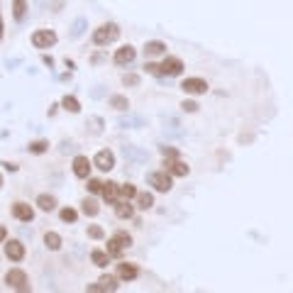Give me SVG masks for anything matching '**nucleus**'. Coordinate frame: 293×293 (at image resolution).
<instances>
[{"label": "nucleus", "instance_id": "f257e3e1", "mask_svg": "<svg viewBox=\"0 0 293 293\" xmlns=\"http://www.w3.org/2000/svg\"><path fill=\"white\" fill-rule=\"evenodd\" d=\"M117 37H120V27L112 25V22H108V25H100L93 32V44L95 47H105V44H112Z\"/></svg>", "mask_w": 293, "mask_h": 293}, {"label": "nucleus", "instance_id": "f03ea898", "mask_svg": "<svg viewBox=\"0 0 293 293\" xmlns=\"http://www.w3.org/2000/svg\"><path fill=\"white\" fill-rule=\"evenodd\" d=\"M5 283L8 288H15V291H30V278L22 269H10L5 274Z\"/></svg>", "mask_w": 293, "mask_h": 293}, {"label": "nucleus", "instance_id": "7ed1b4c3", "mask_svg": "<svg viewBox=\"0 0 293 293\" xmlns=\"http://www.w3.org/2000/svg\"><path fill=\"white\" fill-rule=\"evenodd\" d=\"M56 32L54 30H37V32H32V47L35 49H49V47H54L56 44Z\"/></svg>", "mask_w": 293, "mask_h": 293}, {"label": "nucleus", "instance_id": "20e7f679", "mask_svg": "<svg viewBox=\"0 0 293 293\" xmlns=\"http://www.w3.org/2000/svg\"><path fill=\"white\" fill-rule=\"evenodd\" d=\"M13 218L20 220V222H32L35 220V208L30 203H25V201H18V203H13Z\"/></svg>", "mask_w": 293, "mask_h": 293}, {"label": "nucleus", "instance_id": "39448f33", "mask_svg": "<svg viewBox=\"0 0 293 293\" xmlns=\"http://www.w3.org/2000/svg\"><path fill=\"white\" fill-rule=\"evenodd\" d=\"M146 181H149V186H154V188L162 191V193L171 191V176H169L166 171H154V174L146 176Z\"/></svg>", "mask_w": 293, "mask_h": 293}, {"label": "nucleus", "instance_id": "423d86ee", "mask_svg": "<svg viewBox=\"0 0 293 293\" xmlns=\"http://www.w3.org/2000/svg\"><path fill=\"white\" fill-rule=\"evenodd\" d=\"M25 254H27V249H25V244L20 239H10V242L5 239V256L10 261H22Z\"/></svg>", "mask_w": 293, "mask_h": 293}, {"label": "nucleus", "instance_id": "0eeeda50", "mask_svg": "<svg viewBox=\"0 0 293 293\" xmlns=\"http://www.w3.org/2000/svg\"><path fill=\"white\" fill-rule=\"evenodd\" d=\"M93 164H95V169H100V171H110V169L115 166V154H112L110 149H100V152L95 154Z\"/></svg>", "mask_w": 293, "mask_h": 293}, {"label": "nucleus", "instance_id": "6e6552de", "mask_svg": "<svg viewBox=\"0 0 293 293\" xmlns=\"http://www.w3.org/2000/svg\"><path fill=\"white\" fill-rule=\"evenodd\" d=\"M91 162H88V157H83V154H78V157H73V176L76 179H88L91 176Z\"/></svg>", "mask_w": 293, "mask_h": 293}, {"label": "nucleus", "instance_id": "1a4fd4ad", "mask_svg": "<svg viewBox=\"0 0 293 293\" xmlns=\"http://www.w3.org/2000/svg\"><path fill=\"white\" fill-rule=\"evenodd\" d=\"M134 56H137V52H134V47H129V44H125V47H120V49L115 52V56H112V61H115L117 66H125V64H132V61H134Z\"/></svg>", "mask_w": 293, "mask_h": 293}, {"label": "nucleus", "instance_id": "9d476101", "mask_svg": "<svg viewBox=\"0 0 293 293\" xmlns=\"http://www.w3.org/2000/svg\"><path fill=\"white\" fill-rule=\"evenodd\" d=\"M181 88L186 91V93H191V95H201V93H205L208 91V83L203 81V78H186L183 83H181Z\"/></svg>", "mask_w": 293, "mask_h": 293}, {"label": "nucleus", "instance_id": "9b49d317", "mask_svg": "<svg viewBox=\"0 0 293 293\" xmlns=\"http://www.w3.org/2000/svg\"><path fill=\"white\" fill-rule=\"evenodd\" d=\"M100 196L105 198V203H108V205H115V203L120 201V186H117L115 181H108V183H103Z\"/></svg>", "mask_w": 293, "mask_h": 293}, {"label": "nucleus", "instance_id": "f8f14e48", "mask_svg": "<svg viewBox=\"0 0 293 293\" xmlns=\"http://www.w3.org/2000/svg\"><path fill=\"white\" fill-rule=\"evenodd\" d=\"M181 69H183V64H181L179 56H166L164 64H162V76H179Z\"/></svg>", "mask_w": 293, "mask_h": 293}, {"label": "nucleus", "instance_id": "ddd939ff", "mask_svg": "<svg viewBox=\"0 0 293 293\" xmlns=\"http://www.w3.org/2000/svg\"><path fill=\"white\" fill-rule=\"evenodd\" d=\"M117 276H120L122 281H134V278L139 276V271H137V266H132V264H117Z\"/></svg>", "mask_w": 293, "mask_h": 293}, {"label": "nucleus", "instance_id": "4468645a", "mask_svg": "<svg viewBox=\"0 0 293 293\" xmlns=\"http://www.w3.org/2000/svg\"><path fill=\"white\" fill-rule=\"evenodd\" d=\"M37 205H39V210L52 213V210L56 208V198H54V196H49V193H42V196H37Z\"/></svg>", "mask_w": 293, "mask_h": 293}, {"label": "nucleus", "instance_id": "2eb2a0df", "mask_svg": "<svg viewBox=\"0 0 293 293\" xmlns=\"http://www.w3.org/2000/svg\"><path fill=\"white\" fill-rule=\"evenodd\" d=\"M132 213H134V210H132V205H129L127 201H117V203H115V215H117L120 220H129Z\"/></svg>", "mask_w": 293, "mask_h": 293}, {"label": "nucleus", "instance_id": "dca6fc26", "mask_svg": "<svg viewBox=\"0 0 293 293\" xmlns=\"http://www.w3.org/2000/svg\"><path fill=\"white\" fill-rule=\"evenodd\" d=\"M44 247L52 249V252L61 249V235L59 232H44Z\"/></svg>", "mask_w": 293, "mask_h": 293}, {"label": "nucleus", "instance_id": "f3484780", "mask_svg": "<svg viewBox=\"0 0 293 293\" xmlns=\"http://www.w3.org/2000/svg\"><path fill=\"white\" fill-rule=\"evenodd\" d=\"M125 159H134V162H146V152H142V149H137V146H132V144H127L125 146Z\"/></svg>", "mask_w": 293, "mask_h": 293}, {"label": "nucleus", "instance_id": "a211bd4d", "mask_svg": "<svg viewBox=\"0 0 293 293\" xmlns=\"http://www.w3.org/2000/svg\"><path fill=\"white\" fill-rule=\"evenodd\" d=\"M91 261L103 269V266L110 264V254H108V252H100V249H93V252H91Z\"/></svg>", "mask_w": 293, "mask_h": 293}, {"label": "nucleus", "instance_id": "6ab92c4d", "mask_svg": "<svg viewBox=\"0 0 293 293\" xmlns=\"http://www.w3.org/2000/svg\"><path fill=\"white\" fill-rule=\"evenodd\" d=\"M134 198H137V208H142V210H149L154 205V196L152 193H137Z\"/></svg>", "mask_w": 293, "mask_h": 293}, {"label": "nucleus", "instance_id": "aec40b11", "mask_svg": "<svg viewBox=\"0 0 293 293\" xmlns=\"http://www.w3.org/2000/svg\"><path fill=\"white\" fill-rule=\"evenodd\" d=\"M164 49H166L164 42H146V44H144V54H146V56H157V54H162Z\"/></svg>", "mask_w": 293, "mask_h": 293}, {"label": "nucleus", "instance_id": "412c9836", "mask_svg": "<svg viewBox=\"0 0 293 293\" xmlns=\"http://www.w3.org/2000/svg\"><path fill=\"white\" fill-rule=\"evenodd\" d=\"M27 13V0H13V18L20 22Z\"/></svg>", "mask_w": 293, "mask_h": 293}, {"label": "nucleus", "instance_id": "4be33fe9", "mask_svg": "<svg viewBox=\"0 0 293 293\" xmlns=\"http://www.w3.org/2000/svg\"><path fill=\"white\" fill-rule=\"evenodd\" d=\"M98 286H100V291H117V278L110 276V274H105V276H100Z\"/></svg>", "mask_w": 293, "mask_h": 293}, {"label": "nucleus", "instance_id": "5701e85b", "mask_svg": "<svg viewBox=\"0 0 293 293\" xmlns=\"http://www.w3.org/2000/svg\"><path fill=\"white\" fill-rule=\"evenodd\" d=\"M86 27H88V20L86 18H76L73 25H71V37H81L86 32Z\"/></svg>", "mask_w": 293, "mask_h": 293}, {"label": "nucleus", "instance_id": "b1692460", "mask_svg": "<svg viewBox=\"0 0 293 293\" xmlns=\"http://www.w3.org/2000/svg\"><path fill=\"white\" fill-rule=\"evenodd\" d=\"M61 105H64V110H69V112H81V103H78L73 95H64V98H61Z\"/></svg>", "mask_w": 293, "mask_h": 293}, {"label": "nucleus", "instance_id": "393cba45", "mask_svg": "<svg viewBox=\"0 0 293 293\" xmlns=\"http://www.w3.org/2000/svg\"><path fill=\"white\" fill-rule=\"evenodd\" d=\"M110 108H115V110L125 112V110L129 108V100H127L125 95H110Z\"/></svg>", "mask_w": 293, "mask_h": 293}, {"label": "nucleus", "instance_id": "a878e982", "mask_svg": "<svg viewBox=\"0 0 293 293\" xmlns=\"http://www.w3.org/2000/svg\"><path fill=\"white\" fill-rule=\"evenodd\" d=\"M81 210L88 215V218H95L98 213H100V208H98V203L95 201H91V198H86L83 203H81Z\"/></svg>", "mask_w": 293, "mask_h": 293}, {"label": "nucleus", "instance_id": "bb28decb", "mask_svg": "<svg viewBox=\"0 0 293 293\" xmlns=\"http://www.w3.org/2000/svg\"><path fill=\"white\" fill-rule=\"evenodd\" d=\"M122 249H125V247H122V242L112 235V237L108 239V254H110V256H120V254H122Z\"/></svg>", "mask_w": 293, "mask_h": 293}, {"label": "nucleus", "instance_id": "cd10ccee", "mask_svg": "<svg viewBox=\"0 0 293 293\" xmlns=\"http://www.w3.org/2000/svg\"><path fill=\"white\" fill-rule=\"evenodd\" d=\"M166 169H169L174 176H186V174H188V166H186L183 162H169Z\"/></svg>", "mask_w": 293, "mask_h": 293}, {"label": "nucleus", "instance_id": "c85d7f7f", "mask_svg": "<svg viewBox=\"0 0 293 293\" xmlns=\"http://www.w3.org/2000/svg\"><path fill=\"white\" fill-rule=\"evenodd\" d=\"M47 149H49V142H47V139H37V142L30 144V152H32V154H44Z\"/></svg>", "mask_w": 293, "mask_h": 293}, {"label": "nucleus", "instance_id": "c756f323", "mask_svg": "<svg viewBox=\"0 0 293 293\" xmlns=\"http://www.w3.org/2000/svg\"><path fill=\"white\" fill-rule=\"evenodd\" d=\"M134 196H137V188H134L132 183L120 186V201H129V198H134Z\"/></svg>", "mask_w": 293, "mask_h": 293}, {"label": "nucleus", "instance_id": "7c9ffc66", "mask_svg": "<svg viewBox=\"0 0 293 293\" xmlns=\"http://www.w3.org/2000/svg\"><path fill=\"white\" fill-rule=\"evenodd\" d=\"M59 218H61L64 222H76V218H78V213H76L73 208H64V210L59 213Z\"/></svg>", "mask_w": 293, "mask_h": 293}, {"label": "nucleus", "instance_id": "2f4dec72", "mask_svg": "<svg viewBox=\"0 0 293 293\" xmlns=\"http://www.w3.org/2000/svg\"><path fill=\"white\" fill-rule=\"evenodd\" d=\"M88 237H93V239H103V237H105V230H103L100 225H91V227H88Z\"/></svg>", "mask_w": 293, "mask_h": 293}, {"label": "nucleus", "instance_id": "473e14b6", "mask_svg": "<svg viewBox=\"0 0 293 293\" xmlns=\"http://www.w3.org/2000/svg\"><path fill=\"white\" fill-rule=\"evenodd\" d=\"M139 127V125H144V120L142 117H127V120H120V127Z\"/></svg>", "mask_w": 293, "mask_h": 293}, {"label": "nucleus", "instance_id": "72a5a7b5", "mask_svg": "<svg viewBox=\"0 0 293 293\" xmlns=\"http://www.w3.org/2000/svg\"><path fill=\"white\" fill-rule=\"evenodd\" d=\"M122 83H125V86H137V83H139V76H137V73H125V76H122Z\"/></svg>", "mask_w": 293, "mask_h": 293}, {"label": "nucleus", "instance_id": "f704fd0d", "mask_svg": "<svg viewBox=\"0 0 293 293\" xmlns=\"http://www.w3.org/2000/svg\"><path fill=\"white\" fill-rule=\"evenodd\" d=\"M169 125H171V127H169V137H181V134H183L181 129H176V127H179L176 120H169ZM164 132H166V127H164Z\"/></svg>", "mask_w": 293, "mask_h": 293}, {"label": "nucleus", "instance_id": "c9c22d12", "mask_svg": "<svg viewBox=\"0 0 293 293\" xmlns=\"http://www.w3.org/2000/svg\"><path fill=\"white\" fill-rule=\"evenodd\" d=\"M100 188H103V183H100V181L88 179V191H91V193H100Z\"/></svg>", "mask_w": 293, "mask_h": 293}, {"label": "nucleus", "instance_id": "e433bc0d", "mask_svg": "<svg viewBox=\"0 0 293 293\" xmlns=\"http://www.w3.org/2000/svg\"><path fill=\"white\" fill-rule=\"evenodd\" d=\"M144 69H146V73H152V76H162V66H157V64H146Z\"/></svg>", "mask_w": 293, "mask_h": 293}, {"label": "nucleus", "instance_id": "4c0bfd02", "mask_svg": "<svg viewBox=\"0 0 293 293\" xmlns=\"http://www.w3.org/2000/svg\"><path fill=\"white\" fill-rule=\"evenodd\" d=\"M181 108H183L186 112H196V110H198V105H196L193 100H183V105H181Z\"/></svg>", "mask_w": 293, "mask_h": 293}, {"label": "nucleus", "instance_id": "58836bf2", "mask_svg": "<svg viewBox=\"0 0 293 293\" xmlns=\"http://www.w3.org/2000/svg\"><path fill=\"white\" fill-rule=\"evenodd\" d=\"M162 154H164V157H169V159H176V154H179V152H176V149H166V146H162Z\"/></svg>", "mask_w": 293, "mask_h": 293}, {"label": "nucleus", "instance_id": "ea45409f", "mask_svg": "<svg viewBox=\"0 0 293 293\" xmlns=\"http://www.w3.org/2000/svg\"><path fill=\"white\" fill-rule=\"evenodd\" d=\"M5 239H8V227L0 225V242H5Z\"/></svg>", "mask_w": 293, "mask_h": 293}, {"label": "nucleus", "instance_id": "a19ab883", "mask_svg": "<svg viewBox=\"0 0 293 293\" xmlns=\"http://www.w3.org/2000/svg\"><path fill=\"white\" fill-rule=\"evenodd\" d=\"M5 37V22H3V15H0V42H3Z\"/></svg>", "mask_w": 293, "mask_h": 293}, {"label": "nucleus", "instance_id": "79ce46f5", "mask_svg": "<svg viewBox=\"0 0 293 293\" xmlns=\"http://www.w3.org/2000/svg\"><path fill=\"white\" fill-rule=\"evenodd\" d=\"M3 166H5L8 171H18V164H10V162H3Z\"/></svg>", "mask_w": 293, "mask_h": 293}, {"label": "nucleus", "instance_id": "37998d69", "mask_svg": "<svg viewBox=\"0 0 293 293\" xmlns=\"http://www.w3.org/2000/svg\"><path fill=\"white\" fill-rule=\"evenodd\" d=\"M0 186H3V174H0Z\"/></svg>", "mask_w": 293, "mask_h": 293}]
</instances>
